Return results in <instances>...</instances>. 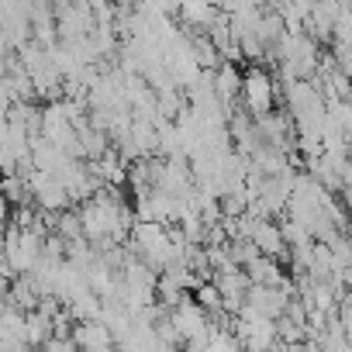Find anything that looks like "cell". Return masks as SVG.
<instances>
[{
    "label": "cell",
    "instance_id": "cell-1",
    "mask_svg": "<svg viewBox=\"0 0 352 352\" xmlns=\"http://www.w3.org/2000/svg\"><path fill=\"white\" fill-rule=\"evenodd\" d=\"M242 94H245V104H249L256 114H266L270 104H273V83H270V76L259 73V69H252V73L245 76Z\"/></svg>",
    "mask_w": 352,
    "mask_h": 352
},
{
    "label": "cell",
    "instance_id": "cell-2",
    "mask_svg": "<svg viewBox=\"0 0 352 352\" xmlns=\"http://www.w3.org/2000/svg\"><path fill=\"white\" fill-rule=\"evenodd\" d=\"M73 338H76V345L83 349V352H94V349H107L111 342H114V335H111V328L100 321V318H94V321H80L76 328H73Z\"/></svg>",
    "mask_w": 352,
    "mask_h": 352
},
{
    "label": "cell",
    "instance_id": "cell-3",
    "mask_svg": "<svg viewBox=\"0 0 352 352\" xmlns=\"http://www.w3.org/2000/svg\"><path fill=\"white\" fill-rule=\"evenodd\" d=\"M252 242H256V249L263 252V256H276L280 249H283V232L280 228H273V225H266V221H259L256 225V232H252Z\"/></svg>",
    "mask_w": 352,
    "mask_h": 352
},
{
    "label": "cell",
    "instance_id": "cell-4",
    "mask_svg": "<svg viewBox=\"0 0 352 352\" xmlns=\"http://www.w3.org/2000/svg\"><path fill=\"white\" fill-rule=\"evenodd\" d=\"M42 352H80V345H76V338H59V335H52V338L42 345Z\"/></svg>",
    "mask_w": 352,
    "mask_h": 352
}]
</instances>
